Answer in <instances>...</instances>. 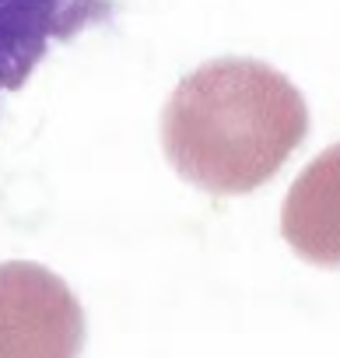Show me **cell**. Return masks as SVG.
I'll return each mask as SVG.
<instances>
[{
	"instance_id": "obj_1",
	"label": "cell",
	"mask_w": 340,
	"mask_h": 358,
	"mask_svg": "<svg viewBox=\"0 0 340 358\" xmlns=\"http://www.w3.org/2000/svg\"><path fill=\"white\" fill-rule=\"evenodd\" d=\"M309 134V106L277 67L218 57L190 71L161 109V148L186 183L239 197L291 158Z\"/></svg>"
},
{
	"instance_id": "obj_2",
	"label": "cell",
	"mask_w": 340,
	"mask_h": 358,
	"mask_svg": "<svg viewBox=\"0 0 340 358\" xmlns=\"http://www.w3.org/2000/svg\"><path fill=\"white\" fill-rule=\"evenodd\" d=\"M84 309L71 285L32 260L0 264V358H77Z\"/></svg>"
},
{
	"instance_id": "obj_4",
	"label": "cell",
	"mask_w": 340,
	"mask_h": 358,
	"mask_svg": "<svg viewBox=\"0 0 340 358\" xmlns=\"http://www.w3.org/2000/svg\"><path fill=\"white\" fill-rule=\"evenodd\" d=\"M281 236L302 260L340 267V141L295 176L281 208Z\"/></svg>"
},
{
	"instance_id": "obj_3",
	"label": "cell",
	"mask_w": 340,
	"mask_h": 358,
	"mask_svg": "<svg viewBox=\"0 0 340 358\" xmlns=\"http://www.w3.org/2000/svg\"><path fill=\"white\" fill-rule=\"evenodd\" d=\"M109 0H0V95L15 92L53 43L105 18Z\"/></svg>"
}]
</instances>
